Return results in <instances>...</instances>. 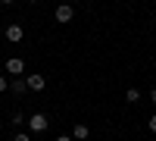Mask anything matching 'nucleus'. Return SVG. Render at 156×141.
I'll use <instances>...</instances> for the list:
<instances>
[{
	"instance_id": "obj_1",
	"label": "nucleus",
	"mask_w": 156,
	"mask_h": 141,
	"mask_svg": "<svg viewBox=\"0 0 156 141\" xmlns=\"http://www.w3.org/2000/svg\"><path fill=\"white\" fill-rule=\"evenodd\" d=\"M6 72H9V75H25V60L9 57V60H6Z\"/></svg>"
},
{
	"instance_id": "obj_2",
	"label": "nucleus",
	"mask_w": 156,
	"mask_h": 141,
	"mask_svg": "<svg viewBox=\"0 0 156 141\" xmlns=\"http://www.w3.org/2000/svg\"><path fill=\"white\" fill-rule=\"evenodd\" d=\"M25 85H28L31 91H44V85H47V79H44V75H37V72H31L28 79H25Z\"/></svg>"
},
{
	"instance_id": "obj_3",
	"label": "nucleus",
	"mask_w": 156,
	"mask_h": 141,
	"mask_svg": "<svg viewBox=\"0 0 156 141\" xmlns=\"http://www.w3.org/2000/svg\"><path fill=\"white\" fill-rule=\"evenodd\" d=\"M28 129L31 132H44L47 129V116H44V113H34V116L28 119Z\"/></svg>"
},
{
	"instance_id": "obj_4",
	"label": "nucleus",
	"mask_w": 156,
	"mask_h": 141,
	"mask_svg": "<svg viewBox=\"0 0 156 141\" xmlns=\"http://www.w3.org/2000/svg\"><path fill=\"white\" fill-rule=\"evenodd\" d=\"M72 16H75V9L69 3H59L56 6V22H72Z\"/></svg>"
},
{
	"instance_id": "obj_5",
	"label": "nucleus",
	"mask_w": 156,
	"mask_h": 141,
	"mask_svg": "<svg viewBox=\"0 0 156 141\" xmlns=\"http://www.w3.org/2000/svg\"><path fill=\"white\" fill-rule=\"evenodd\" d=\"M22 25H9V28H6V41H12V44H16V41H22Z\"/></svg>"
},
{
	"instance_id": "obj_6",
	"label": "nucleus",
	"mask_w": 156,
	"mask_h": 141,
	"mask_svg": "<svg viewBox=\"0 0 156 141\" xmlns=\"http://www.w3.org/2000/svg\"><path fill=\"white\" fill-rule=\"evenodd\" d=\"M25 88H28V85H25L22 75H16V79L9 82V91H12V94H25Z\"/></svg>"
},
{
	"instance_id": "obj_7",
	"label": "nucleus",
	"mask_w": 156,
	"mask_h": 141,
	"mask_svg": "<svg viewBox=\"0 0 156 141\" xmlns=\"http://www.w3.org/2000/svg\"><path fill=\"white\" fill-rule=\"evenodd\" d=\"M87 135H90V129H87L84 122H78V125H75V135H72V141H84Z\"/></svg>"
},
{
	"instance_id": "obj_8",
	"label": "nucleus",
	"mask_w": 156,
	"mask_h": 141,
	"mask_svg": "<svg viewBox=\"0 0 156 141\" xmlns=\"http://www.w3.org/2000/svg\"><path fill=\"white\" fill-rule=\"evenodd\" d=\"M125 100H128V104H137V100H140V91H137V88H128V91H125Z\"/></svg>"
},
{
	"instance_id": "obj_9",
	"label": "nucleus",
	"mask_w": 156,
	"mask_h": 141,
	"mask_svg": "<svg viewBox=\"0 0 156 141\" xmlns=\"http://www.w3.org/2000/svg\"><path fill=\"white\" fill-rule=\"evenodd\" d=\"M6 88H9V82L3 79V75H0V94H3V91H6Z\"/></svg>"
},
{
	"instance_id": "obj_10",
	"label": "nucleus",
	"mask_w": 156,
	"mask_h": 141,
	"mask_svg": "<svg viewBox=\"0 0 156 141\" xmlns=\"http://www.w3.org/2000/svg\"><path fill=\"white\" fill-rule=\"evenodd\" d=\"M12 141H31V138H28V135H22V132H19V135H16V138H12Z\"/></svg>"
},
{
	"instance_id": "obj_11",
	"label": "nucleus",
	"mask_w": 156,
	"mask_h": 141,
	"mask_svg": "<svg viewBox=\"0 0 156 141\" xmlns=\"http://www.w3.org/2000/svg\"><path fill=\"white\" fill-rule=\"evenodd\" d=\"M150 132H156V116H150Z\"/></svg>"
},
{
	"instance_id": "obj_12",
	"label": "nucleus",
	"mask_w": 156,
	"mask_h": 141,
	"mask_svg": "<svg viewBox=\"0 0 156 141\" xmlns=\"http://www.w3.org/2000/svg\"><path fill=\"white\" fill-rule=\"evenodd\" d=\"M56 141H72V135H59V138H56Z\"/></svg>"
},
{
	"instance_id": "obj_13",
	"label": "nucleus",
	"mask_w": 156,
	"mask_h": 141,
	"mask_svg": "<svg viewBox=\"0 0 156 141\" xmlns=\"http://www.w3.org/2000/svg\"><path fill=\"white\" fill-rule=\"evenodd\" d=\"M150 100H153V104H156V88H153V91H150Z\"/></svg>"
},
{
	"instance_id": "obj_14",
	"label": "nucleus",
	"mask_w": 156,
	"mask_h": 141,
	"mask_svg": "<svg viewBox=\"0 0 156 141\" xmlns=\"http://www.w3.org/2000/svg\"><path fill=\"white\" fill-rule=\"evenodd\" d=\"M0 3H12V0H0Z\"/></svg>"
},
{
	"instance_id": "obj_15",
	"label": "nucleus",
	"mask_w": 156,
	"mask_h": 141,
	"mask_svg": "<svg viewBox=\"0 0 156 141\" xmlns=\"http://www.w3.org/2000/svg\"><path fill=\"white\" fill-rule=\"evenodd\" d=\"M28 3H37V0H28Z\"/></svg>"
}]
</instances>
